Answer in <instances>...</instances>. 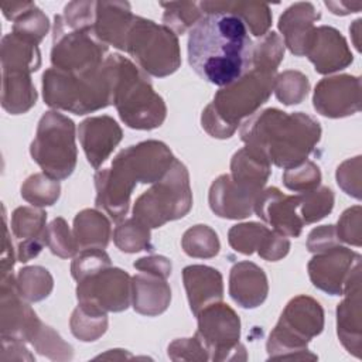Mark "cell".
<instances>
[{
    "label": "cell",
    "instance_id": "57",
    "mask_svg": "<svg viewBox=\"0 0 362 362\" xmlns=\"http://www.w3.org/2000/svg\"><path fill=\"white\" fill-rule=\"evenodd\" d=\"M349 31L352 33V37H354V44H355V47H356V49L358 51H361V42H359V33H361V18H358V20H355L354 21V25L352 27H349Z\"/></svg>",
    "mask_w": 362,
    "mask_h": 362
},
{
    "label": "cell",
    "instance_id": "34",
    "mask_svg": "<svg viewBox=\"0 0 362 362\" xmlns=\"http://www.w3.org/2000/svg\"><path fill=\"white\" fill-rule=\"evenodd\" d=\"M16 281L21 297L31 303L47 298L54 287L52 276L41 266H28L18 270Z\"/></svg>",
    "mask_w": 362,
    "mask_h": 362
},
{
    "label": "cell",
    "instance_id": "32",
    "mask_svg": "<svg viewBox=\"0 0 362 362\" xmlns=\"http://www.w3.org/2000/svg\"><path fill=\"white\" fill-rule=\"evenodd\" d=\"M74 236L79 250L105 249L110 239V221L98 209H83L74 219Z\"/></svg>",
    "mask_w": 362,
    "mask_h": 362
},
{
    "label": "cell",
    "instance_id": "4",
    "mask_svg": "<svg viewBox=\"0 0 362 362\" xmlns=\"http://www.w3.org/2000/svg\"><path fill=\"white\" fill-rule=\"evenodd\" d=\"M105 65L112 81V103L120 119L137 130L160 127L167 116V107L146 74L119 54L109 55Z\"/></svg>",
    "mask_w": 362,
    "mask_h": 362
},
{
    "label": "cell",
    "instance_id": "50",
    "mask_svg": "<svg viewBox=\"0 0 362 362\" xmlns=\"http://www.w3.org/2000/svg\"><path fill=\"white\" fill-rule=\"evenodd\" d=\"M337 182L348 195L361 199V156L344 161L337 168Z\"/></svg>",
    "mask_w": 362,
    "mask_h": 362
},
{
    "label": "cell",
    "instance_id": "38",
    "mask_svg": "<svg viewBox=\"0 0 362 362\" xmlns=\"http://www.w3.org/2000/svg\"><path fill=\"white\" fill-rule=\"evenodd\" d=\"M164 8L163 23L175 35L184 34L188 28L191 30L197 21L204 16L198 3L194 1H170L160 3Z\"/></svg>",
    "mask_w": 362,
    "mask_h": 362
},
{
    "label": "cell",
    "instance_id": "21",
    "mask_svg": "<svg viewBox=\"0 0 362 362\" xmlns=\"http://www.w3.org/2000/svg\"><path fill=\"white\" fill-rule=\"evenodd\" d=\"M79 140L89 164L99 168L122 140V129L110 116L85 119L78 127Z\"/></svg>",
    "mask_w": 362,
    "mask_h": 362
},
{
    "label": "cell",
    "instance_id": "8",
    "mask_svg": "<svg viewBox=\"0 0 362 362\" xmlns=\"http://www.w3.org/2000/svg\"><path fill=\"white\" fill-rule=\"evenodd\" d=\"M192 206V192L187 167L174 160L168 171L134 202L133 218L148 228H160L184 218Z\"/></svg>",
    "mask_w": 362,
    "mask_h": 362
},
{
    "label": "cell",
    "instance_id": "53",
    "mask_svg": "<svg viewBox=\"0 0 362 362\" xmlns=\"http://www.w3.org/2000/svg\"><path fill=\"white\" fill-rule=\"evenodd\" d=\"M134 269L140 270V272H147V273H153L157 276H161L164 279H167L171 274V262L164 257V256H158V255H153V256H146V257H140L133 263Z\"/></svg>",
    "mask_w": 362,
    "mask_h": 362
},
{
    "label": "cell",
    "instance_id": "42",
    "mask_svg": "<svg viewBox=\"0 0 362 362\" xmlns=\"http://www.w3.org/2000/svg\"><path fill=\"white\" fill-rule=\"evenodd\" d=\"M48 30V17L34 3H31V6L20 14L13 24V34L37 45L47 35Z\"/></svg>",
    "mask_w": 362,
    "mask_h": 362
},
{
    "label": "cell",
    "instance_id": "23",
    "mask_svg": "<svg viewBox=\"0 0 362 362\" xmlns=\"http://www.w3.org/2000/svg\"><path fill=\"white\" fill-rule=\"evenodd\" d=\"M47 214L31 206H18L11 215V230L18 240L17 260L25 263L37 257L45 242Z\"/></svg>",
    "mask_w": 362,
    "mask_h": 362
},
{
    "label": "cell",
    "instance_id": "17",
    "mask_svg": "<svg viewBox=\"0 0 362 362\" xmlns=\"http://www.w3.org/2000/svg\"><path fill=\"white\" fill-rule=\"evenodd\" d=\"M298 206L300 195H284L279 188L270 187L257 194L253 212L270 225L274 232L297 238L304 226L301 216L297 214Z\"/></svg>",
    "mask_w": 362,
    "mask_h": 362
},
{
    "label": "cell",
    "instance_id": "40",
    "mask_svg": "<svg viewBox=\"0 0 362 362\" xmlns=\"http://www.w3.org/2000/svg\"><path fill=\"white\" fill-rule=\"evenodd\" d=\"M334 208V192L328 187L315 188L300 194V212L305 225L314 223L325 218Z\"/></svg>",
    "mask_w": 362,
    "mask_h": 362
},
{
    "label": "cell",
    "instance_id": "14",
    "mask_svg": "<svg viewBox=\"0 0 362 362\" xmlns=\"http://www.w3.org/2000/svg\"><path fill=\"white\" fill-rule=\"evenodd\" d=\"M1 338L31 341L42 322L34 310L24 303L13 273L1 276Z\"/></svg>",
    "mask_w": 362,
    "mask_h": 362
},
{
    "label": "cell",
    "instance_id": "12",
    "mask_svg": "<svg viewBox=\"0 0 362 362\" xmlns=\"http://www.w3.org/2000/svg\"><path fill=\"white\" fill-rule=\"evenodd\" d=\"M198 329L195 337L202 342L214 361H245V346L239 344L240 320L238 314L221 301L209 304L198 314Z\"/></svg>",
    "mask_w": 362,
    "mask_h": 362
},
{
    "label": "cell",
    "instance_id": "3",
    "mask_svg": "<svg viewBox=\"0 0 362 362\" xmlns=\"http://www.w3.org/2000/svg\"><path fill=\"white\" fill-rule=\"evenodd\" d=\"M246 147L281 168H293L307 160L321 139L320 123L303 113H286L270 107L247 119L240 129Z\"/></svg>",
    "mask_w": 362,
    "mask_h": 362
},
{
    "label": "cell",
    "instance_id": "43",
    "mask_svg": "<svg viewBox=\"0 0 362 362\" xmlns=\"http://www.w3.org/2000/svg\"><path fill=\"white\" fill-rule=\"evenodd\" d=\"M107 329V315L95 314L76 307L71 315V331L81 341L90 342L102 337Z\"/></svg>",
    "mask_w": 362,
    "mask_h": 362
},
{
    "label": "cell",
    "instance_id": "5",
    "mask_svg": "<svg viewBox=\"0 0 362 362\" xmlns=\"http://www.w3.org/2000/svg\"><path fill=\"white\" fill-rule=\"evenodd\" d=\"M276 72L252 68L240 79L221 88L201 116L202 127L212 137H230L240 120L252 116L270 96Z\"/></svg>",
    "mask_w": 362,
    "mask_h": 362
},
{
    "label": "cell",
    "instance_id": "20",
    "mask_svg": "<svg viewBox=\"0 0 362 362\" xmlns=\"http://www.w3.org/2000/svg\"><path fill=\"white\" fill-rule=\"evenodd\" d=\"M318 74H331L352 64L354 55L338 30L328 25L314 28L305 51Z\"/></svg>",
    "mask_w": 362,
    "mask_h": 362
},
{
    "label": "cell",
    "instance_id": "49",
    "mask_svg": "<svg viewBox=\"0 0 362 362\" xmlns=\"http://www.w3.org/2000/svg\"><path fill=\"white\" fill-rule=\"evenodd\" d=\"M96 1H71L64 8V23L72 30H92Z\"/></svg>",
    "mask_w": 362,
    "mask_h": 362
},
{
    "label": "cell",
    "instance_id": "51",
    "mask_svg": "<svg viewBox=\"0 0 362 362\" xmlns=\"http://www.w3.org/2000/svg\"><path fill=\"white\" fill-rule=\"evenodd\" d=\"M168 356L173 361H206L209 354L202 342L194 338H180L168 345Z\"/></svg>",
    "mask_w": 362,
    "mask_h": 362
},
{
    "label": "cell",
    "instance_id": "16",
    "mask_svg": "<svg viewBox=\"0 0 362 362\" xmlns=\"http://www.w3.org/2000/svg\"><path fill=\"white\" fill-rule=\"evenodd\" d=\"M358 263H361L358 253L338 245L327 252L317 253L307 267L317 288L331 296H341L351 272Z\"/></svg>",
    "mask_w": 362,
    "mask_h": 362
},
{
    "label": "cell",
    "instance_id": "19",
    "mask_svg": "<svg viewBox=\"0 0 362 362\" xmlns=\"http://www.w3.org/2000/svg\"><path fill=\"white\" fill-rule=\"evenodd\" d=\"M337 307V331L342 345L356 358H361V263L351 272Z\"/></svg>",
    "mask_w": 362,
    "mask_h": 362
},
{
    "label": "cell",
    "instance_id": "27",
    "mask_svg": "<svg viewBox=\"0 0 362 362\" xmlns=\"http://www.w3.org/2000/svg\"><path fill=\"white\" fill-rule=\"evenodd\" d=\"M267 277L257 264L239 262L232 266L229 274V294L243 308H256L267 297Z\"/></svg>",
    "mask_w": 362,
    "mask_h": 362
},
{
    "label": "cell",
    "instance_id": "31",
    "mask_svg": "<svg viewBox=\"0 0 362 362\" xmlns=\"http://www.w3.org/2000/svg\"><path fill=\"white\" fill-rule=\"evenodd\" d=\"M41 65L38 45L10 33L1 40L3 72L31 74Z\"/></svg>",
    "mask_w": 362,
    "mask_h": 362
},
{
    "label": "cell",
    "instance_id": "54",
    "mask_svg": "<svg viewBox=\"0 0 362 362\" xmlns=\"http://www.w3.org/2000/svg\"><path fill=\"white\" fill-rule=\"evenodd\" d=\"M4 238H3V250H1V276L10 274L11 269L14 266V249L13 242L10 239L8 228H7V218H6V209H4Z\"/></svg>",
    "mask_w": 362,
    "mask_h": 362
},
{
    "label": "cell",
    "instance_id": "45",
    "mask_svg": "<svg viewBox=\"0 0 362 362\" xmlns=\"http://www.w3.org/2000/svg\"><path fill=\"white\" fill-rule=\"evenodd\" d=\"M33 346L41 354L51 359L66 361L74 356V349L69 344H66L58 332H55L51 327L42 324L33 339L30 341Z\"/></svg>",
    "mask_w": 362,
    "mask_h": 362
},
{
    "label": "cell",
    "instance_id": "1",
    "mask_svg": "<svg viewBox=\"0 0 362 362\" xmlns=\"http://www.w3.org/2000/svg\"><path fill=\"white\" fill-rule=\"evenodd\" d=\"M188 62L198 76L228 86L252 69L253 42L232 13H205L188 33Z\"/></svg>",
    "mask_w": 362,
    "mask_h": 362
},
{
    "label": "cell",
    "instance_id": "33",
    "mask_svg": "<svg viewBox=\"0 0 362 362\" xmlns=\"http://www.w3.org/2000/svg\"><path fill=\"white\" fill-rule=\"evenodd\" d=\"M37 100V90L31 82L30 74L3 72L1 105L11 115H20L30 110Z\"/></svg>",
    "mask_w": 362,
    "mask_h": 362
},
{
    "label": "cell",
    "instance_id": "13",
    "mask_svg": "<svg viewBox=\"0 0 362 362\" xmlns=\"http://www.w3.org/2000/svg\"><path fill=\"white\" fill-rule=\"evenodd\" d=\"M78 305L95 314L119 313L132 301V279L119 267H106L78 281Z\"/></svg>",
    "mask_w": 362,
    "mask_h": 362
},
{
    "label": "cell",
    "instance_id": "56",
    "mask_svg": "<svg viewBox=\"0 0 362 362\" xmlns=\"http://www.w3.org/2000/svg\"><path fill=\"white\" fill-rule=\"evenodd\" d=\"M31 6V1H18V3H3L1 10L7 20L14 21L20 14H23L28 7Z\"/></svg>",
    "mask_w": 362,
    "mask_h": 362
},
{
    "label": "cell",
    "instance_id": "48",
    "mask_svg": "<svg viewBox=\"0 0 362 362\" xmlns=\"http://www.w3.org/2000/svg\"><path fill=\"white\" fill-rule=\"evenodd\" d=\"M362 211L359 205H355L352 208H348L341 218L338 219V225L335 228L337 236L339 240L361 246L362 245V219H361Z\"/></svg>",
    "mask_w": 362,
    "mask_h": 362
},
{
    "label": "cell",
    "instance_id": "7",
    "mask_svg": "<svg viewBox=\"0 0 362 362\" xmlns=\"http://www.w3.org/2000/svg\"><path fill=\"white\" fill-rule=\"evenodd\" d=\"M324 328V310L308 296H297L288 301L267 339L269 359H317L307 344Z\"/></svg>",
    "mask_w": 362,
    "mask_h": 362
},
{
    "label": "cell",
    "instance_id": "26",
    "mask_svg": "<svg viewBox=\"0 0 362 362\" xmlns=\"http://www.w3.org/2000/svg\"><path fill=\"white\" fill-rule=\"evenodd\" d=\"M182 280L194 315L209 304L222 301L223 281L216 269L204 264L187 266L182 270Z\"/></svg>",
    "mask_w": 362,
    "mask_h": 362
},
{
    "label": "cell",
    "instance_id": "6",
    "mask_svg": "<svg viewBox=\"0 0 362 362\" xmlns=\"http://www.w3.org/2000/svg\"><path fill=\"white\" fill-rule=\"evenodd\" d=\"M44 102L55 109L86 115L112 103V81L103 62L93 72L75 75L48 68L42 75Z\"/></svg>",
    "mask_w": 362,
    "mask_h": 362
},
{
    "label": "cell",
    "instance_id": "24",
    "mask_svg": "<svg viewBox=\"0 0 362 362\" xmlns=\"http://www.w3.org/2000/svg\"><path fill=\"white\" fill-rule=\"evenodd\" d=\"M133 18L127 1H96L92 33L100 42L124 51Z\"/></svg>",
    "mask_w": 362,
    "mask_h": 362
},
{
    "label": "cell",
    "instance_id": "41",
    "mask_svg": "<svg viewBox=\"0 0 362 362\" xmlns=\"http://www.w3.org/2000/svg\"><path fill=\"white\" fill-rule=\"evenodd\" d=\"M284 57V42L277 33L270 31L253 45L252 68L276 72Z\"/></svg>",
    "mask_w": 362,
    "mask_h": 362
},
{
    "label": "cell",
    "instance_id": "35",
    "mask_svg": "<svg viewBox=\"0 0 362 362\" xmlns=\"http://www.w3.org/2000/svg\"><path fill=\"white\" fill-rule=\"evenodd\" d=\"M113 240L119 250L126 253L153 250L150 228L136 218L120 222L113 232Z\"/></svg>",
    "mask_w": 362,
    "mask_h": 362
},
{
    "label": "cell",
    "instance_id": "39",
    "mask_svg": "<svg viewBox=\"0 0 362 362\" xmlns=\"http://www.w3.org/2000/svg\"><path fill=\"white\" fill-rule=\"evenodd\" d=\"M273 90L281 103L287 106L297 105L307 98L310 82L303 72L288 69L276 76Z\"/></svg>",
    "mask_w": 362,
    "mask_h": 362
},
{
    "label": "cell",
    "instance_id": "9",
    "mask_svg": "<svg viewBox=\"0 0 362 362\" xmlns=\"http://www.w3.org/2000/svg\"><path fill=\"white\" fill-rule=\"evenodd\" d=\"M30 153L44 174L58 181L68 178L76 167L74 122L62 113L45 112L38 122Z\"/></svg>",
    "mask_w": 362,
    "mask_h": 362
},
{
    "label": "cell",
    "instance_id": "36",
    "mask_svg": "<svg viewBox=\"0 0 362 362\" xmlns=\"http://www.w3.org/2000/svg\"><path fill=\"white\" fill-rule=\"evenodd\" d=\"M61 194L58 180L48 177L44 173L30 175L21 185V197L34 206L54 205Z\"/></svg>",
    "mask_w": 362,
    "mask_h": 362
},
{
    "label": "cell",
    "instance_id": "29",
    "mask_svg": "<svg viewBox=\"0 0 362 362\" xmlns=\"http://www.w3.org/2000/svg\"><path fill=\"white\" fill-rule=\"evenodd\" d=\"M201 11L216 13L226 11L239 17L246 28L256 35L263 37L267 34L272 25V13L270 7L263 3H245V1H201L198 3Z\"/></svg>",
    "mask_w": 362,
    "mask_h": 362
},
{
    "label": "cell",
    "instance_id": "15",
    "mask_svg": "<svg viewBox=\"0 0 362 362\" xmlns=\"http://www.w3.org/2000/svg\"><path fill=\"white\" fill-rule=\"evenodd\" d=\"M315 110L327 117H345L361 110V79L338 75L321 79L314 90Z\"/></svg>",
    "mask_w": 362,
    "mask_h": 362
},
{
    "label": "cell",
    "instance_id": "11",
    "mask_svg": "<svg viewBox=\"0 0 362 362\" xmlns=\"http://www.w3.org/2000/svg\"><path fill=\"white\" fill-rule=\"evenodd\" d=\"M107 45L100 42L92 30H72L62 16L54 18L51 62L52 68L82 75L98 71L105 62Z\"/></svg>",
    "mask_w": 362,
    "mask_h": 362
},
{
    "label": "cell",
    "instance_id": "46",
    "mask_svg": "<svg viewBox=\"0 0 362 362\" xmlns=\"http://www.w3.org/2000/svg\"><path fill=\"white\" fill-rule=\"evenodd\" d=\"M284 185L296 192H308L318 188L321 182L320 167L313 161H304L297 167L288 168L283 174Z\"/></svg>",
    "mask_w": 362,
    "mask_h": 362
},
{
    "label": "cell",
    "instance_id": "25",
    "mask_svg": "<svg viewBox=\"0 0 362 362\" xmlns=\"http://www.w3.org/2000/svg\"><path fill=\"white\" fill-rule=\"evenodd\" d=\"M321 13L308 1L291 4L279 18V30L284 37V45L296 57L305 55L308 41L314 31V23L318 21Z\"/></svg>",
    "mask_w": 362,
    "mask_h": 362
},
{
    "label": "cell",
    "instance_id": "30",
    "mask_svg": "<svg viewBox=\"0 0 362 362\" xmlns=\"http://www.w3.org/2000/svg\"><path fill=\"white\" fill-rule=\"evenodd\" d=\"M270 163L249 147L238 150L230 161V177L239 185L259 194L269 180Z\"/></svg>",
    "mask_w": 362,
    "mask_h": 362
},
{
    "label": "cell",
    "instance_id": "47",
    "mask_svg": "<svg viewBox=\"0 0 362 362\" xmlns=\"http://www.w3.org/2000/svg\"><path fill=\"white\" fill-rule=\"evenodd\" d=\"M110 266V257L103 249H82L72 260L71 274L76 281H81L82 279Z\"/></svg>",
    "mask_w": 362,
    "mask_h": 362
},
{
    "label": "cell",
    "instance_id": "18",
    "mask_svg": "<svg viewBox=\"0 0 362 362\" xmlns=\"http://www.w3.org/2000/svg\"><path fill=\"white\" fill-rule=\"evenodd\" d=\"M228 242L230 247L243 255L257 250L259 256L269 262L283 259L290 250V240L257 222L239 223L229 229Z\"/></svg>",
    "mask_w": 362,
    "mask_h": 362
},
{
    "label": "cell",
    "instance_id": "52",
    "mask_svg": "<svg viewBox=\"0 0 362 362\" xmlns=\"http://www.w3.org/2000/svg\"><path fill=\"white\" fill-rule=\"evenodd\" d=\"M339 239L334 225H322L313 229L307 239V249L313 253H322L338 246Z\"/></svg>",
    "mask_w": 362,
    "mask_h": 362
},
{
    "label": "cell",
    "instance_id": "22",
    "mask_svg": "<svg viewBox=\"0 0 362 362\" xmlns=\"http://www.w3.org/2000/svg\"><path fill=\"white\" fill-rule=\"evenodd\" d=\"M256 197V192L233 181L230 174H222L209 188V206L221 218L243 219L252 215Z\"/></svg>",
    "mask_w": 362,
    "mask_h": 362
},
{
    "label": "cell",
    "instance_id": "37",
    "mask_svg": "<svg viewBox=\"0 0 362 362\" xmlns=\"http://www.w3.org/2000/svg\"><path fill=\"white\" fill-rule=\"evenodd\" d=\"M184 252L191 257L209 259L219 253L218 235L208 225H195L185 230L181 240Z\"/></svg>",
    "mask_w": 362,
    "mask_h": 362
},
{
    "label": "cell",
    "instance_id": "2",
    "mask_svg": "<svg viewBox=\"0 0 362 362\" xmlns=\"http://www.w3.org/2000/svg\"><path fill=\"white\" fill-rule=\"evenodd\" d=\"M171 150L157 140H147L122 150L110 168L95 174L98 208L112 221H122L129 211L130 197L137 182L154 184L174 163Z\"/></svg>",
    "mask_w": 362,
    "mask_h": 362
},
{
    "label": "cell",
    "instance_id": "55",
    "mask_svg": "<svg viewBox=\"0 0 362 362\" xmlns=\"http://www.w3.org/2000/svg\"><path fill=\"white\" fill-rule=\"evenodd\" d=\"M325 6L331 10V13L337 16H346L351 13H358L362 8L361 1H325Z\"/></svg>",
    "mask_w": 362,
    "mask_h": 362
},
{
    "label": "cell",
    "instance_id": "44",
    "mask_svg": "<svg viewBox=\"0 0 362 362\" xmlns=\"http://www.w3.org/2000/svg\"><path fill=\"white\" fill-rule=\"evenodd\" d=\"M45 242L49 250L62 259H68L71 256H75L79 250L76 239L71 229L68 228V223L64 218H55L48 226L45 232Z\"/></svg>",
    "mask_w": 362,
    "mask_h": 362
},
{
    "label": "cell",
    "instance_id": "28",
    "mask_svg": "<svg viewBox=\"0 0 362 362\" xmlns=\"http://www.w3.org/2000/svg\"><path fill=\"white\" fill-rule=\"evenodd\" d=\"M171 301V288L167 279L140 272L132 277V304L143 315L156 317L164 313Z\"/></svg>",
    "mask_w": 362,
    "mask_h": 362
},
{
    "label": "cell",
    "instance_id": "10",
    "mask_svg": "<svg viewBox=\"0 0 362 362\" xmlns=\"http://www.w3.org/2000/svg\"><path fill=\"white\" fill-rule=\"evenodd\" d=\"M126 52L153 76H167L181 65L177 35L164 24L134 16L126 38Z\"/></svg>",
    "mask_w": 362,
    "mask_h": 362
}]
</instances>
